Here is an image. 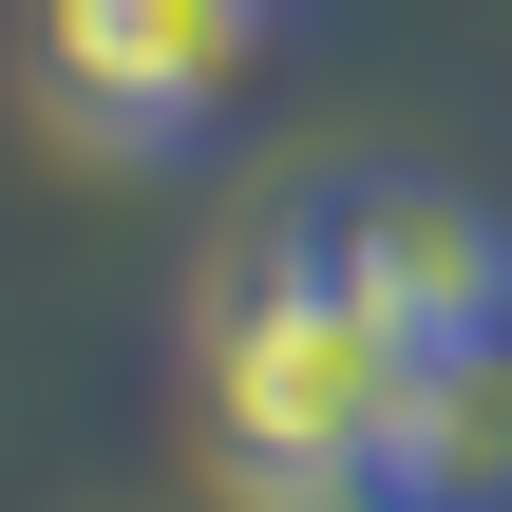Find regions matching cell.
<instances>
[{
    "label": "cell",
    "instance_id": "obj_4",
    "mask_svg": "<svg viewBox=\"0 0 512 512\" xmlns=\"http://www.w3.org/2000/svg\"><path fill=\"white\" fill-rule=\"evenodd\" d=\"M361 512H512V342H456V361L399 380V437H380Z\"/></svg>",
    "mask_w": 512,
    "mask_h": 512
},
{
    "label": "cell",
    "instance_id": "obj_2",
    "mask_svg": "<svg viewBox=\"0 0 512 512\" xmlns=\"http://www.w3.org/2000/svg\"><path fill=\"white\" fill-rule=\"evenodd\" d=\"M285 57V0H19V95L95 171H171Z\"/></svg>",
    "mask_w": 512,
    "mask_h": 512
},
{
    "label": "cell",
    "instance_id": "obj_3",
    "mask_svg": "<svg viewBox=\"0 0 512 512\" xmlns=\"http://www.w3.org/2000/svg\"><path fill=\"white\" fill-rule=\"evenodd\" d=\"M285 209L323 228V266H342L418 361L512 342V209H494V190H456V171H304Z\"/></svg>",
    "mask_w": 512,
    "mask_h": 512
},
{
    "label": "cell",
    "instance_id": "obj_1",
    "mask_svg": "<svg viewBox=\"0 0 512 512\" xmlns=\"http://www.w3.org/2000/svg\"><path fill=\"white\" fill-rule=\"evenodd\" d=\"M399 380H418V342L323 266L304 209H266L190 304V456L228 512H361L380 437H399Z\"/></svg>",
    "mask_w": 512,
    "mask_h": 512
}]
</instances>
